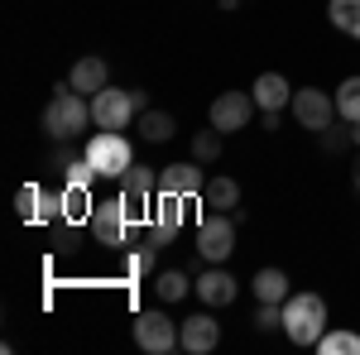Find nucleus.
Returning a JSON list of instances; mask_svg holds the SVG:
<instances>
[{"mask_svg":"<svg viewBox=\"0 0 360 355\" xmlns=\"http://www.w3.org/2000/svg\"><path fill=\"white\" fill-rule=\"evenodd\" d=\"M58 96L44 106V130H49V139H77L86 130V125H96L91 120V101H86L82 91H72V82H58L53 86Z\"/></svg>","mask_w":360,"mask_h":355,"instance_id":"1","label":"nucleus"},{"mask_svg":"<svg viewBox=\"0 0 360 355\" xmlns=\"http://www.w3.org/2000/svg\"><path fill=\"white\" fill-rule=\"evenodd\" d=\"M139 110H149V91H139V86H101L96 96H91V120H96V130H130L139 120Z\"/></svg>","mask_w":360,"mask_h":355,"instance_id":"2","label":"nucleus"},{"mask_svg":"<svg viewBox=\"0 0 360 355\" xmlns=\"http://www.w3.org/2000/svg\"><path fill=\"white\" fill-rule=\"evenodd\" d=\"M327 331V302L322 293H288L283 298V336L293 346H317Z\"/></svg>","mask_w":360,"mask_h":355,"instance_id":"3","label":"nucleus"},{"mask_svg":"<svg viewBox=\"0 0 360 355\" xmlns=\"http://www.w3.org/2000/svg\"><path fill=\"white\" fill-rule=\"evenodd\" d=\"M82 159L96 168L101 178H125V168L135 164V144L125 139V130H96V135L86 139Z\"/></svg>","mask_w":360,"mask_h":355,"instance_id":"4","label":"nucleus"},{"mask_svg":"<svg viewBox=\"0 0 360 355\" xmlns=\"http://www.w3.org/2000/svg\"><path fill=\"white\" fill-rule=\"evenodd\" d=\"M154 197H159V173L144 164H130L125 168V178H120V202H125V212H130V221H144L154 217Z\"/></svg>","mask_w":360,"mask_h":355,"instance_id":"5","label":"nucleus"},{"mask_svg":"<svg viewBox=\"0 0 360 355\" xmlns=\"http://www.w3.org/2000/svg\"><path fill=\"white\" fill-rule=\"evenodd\" d=\"M236 250V217L231 212H207L202 226H197V254L207 264H226Z\"/></svg>","mask_w":360,"mask_h":355,"instance_id":"6","label":"nucleus"},{"mask_svg":"<svg viewBox=\"0 0 360 355\" xmlns=\"http://www.w3.org/2000/svg\"><path fill=\"white\" fill-rule=\"evenodd\" d=\"M135 346L149 355H173L178 351V322L168 317V312H159V307H149V312H139L135 317Z\"/></svg>","mask_w":360,"mask_h":355,"instance_id":"7","label":"nucleus"},{"mask_svg":"<svg viewBox=\"0 0 360 355\" xmlns=\"http://www.w3.org/2000/svg\"><path fill=\"white\" fill-rule=\"evenodd\" d=\"M288 110H293V120H298L303 130L322 135V130L336 120V96H332V91H322V86H298Z\"/></svg>","mask_w":360,"mask_h":355,"instance_id":"8","label":"nucleus"},{"mask_svg":"<svg viewBox=\"0 0 360 355\" xmlns=\"http://www.w3.org/2000/svg\"><path fill=\"white\" fill-rule=\"evenodd\" d=\"M217 346H221V322H217L212 312H193V317H183V327H178V351L212 355Z\"/></svg>","mask_w":360,"mask_h":355,"instance_id":"9","label":"nucleus"},{"mask_svg":"<svg viewBox=\"0 0 360 355\" xmlns=\"http://www.w3.org/2000/svg\"><path fill=\"white\" fill-rule=\"evenodd\" d=\"M91 235H96V245H125V235H130V212H125V202L115 197V202H96V212H91Z\"/></svg>","mask_w":360,"mask_h":355,"instance_id":"10","label":"nucleus"},{"mask_svg":"<svg viewBox=\"0 0 360 355\" xmlns=\"http://www.w3.org/2000/svg\"><path fill=\"white\" fill-rule=\"evenodd\" d=\"M250 115H255V96L250 91H221L217 101H212V125L221 130V135H236V130H245Z\"/></svg>","mask_w":360,"mask_h":355,"instance_id":"11","label":"nucleus"},{"mask_svg":"<svg viewBox=\"0 0 360 355\" xmlns=\"http://www.w3.org/2000/svg\"><path fill=\"white\" fill-rule=\"evenodd\" d=\"M193 293L202 298V307H231V302H236V293H240V283L231 278V269H226V264H207V269L197 273Z\"/></svg>","mask_w":360,"mask_h":355,"instance_id":"12","label":"nucleus"},{"mask_svg":"<svg viewBox=\"0 0 360 355\" xmlns=\"http://www.w3.org/2000/svg\"><path fill=\"white\" fill-rule=\"evenodd\" d=\"M68 82H72V91H82V96H96L101 86H111V63H106L101 53H86V58L72 63Z\"/></svg>","mask_w":360,"mask_h":355,"instance_id":"13","label":"nucleus"},{"mask_svg":"<svg viewBox=\"0 0 360 355\" xmlns=\"http://www.w3.org/2000/svg\"><path fill=\"white\" fill-rule=\"evenodd\" d=\"M202 188H207V173H202V164H168L159 168V192H178V197H202Z\"/></svg>","mask_w":360,"mask_h":355,"instance_id":"14","label":"nucleus"},{"mask_svg":"<svg viewBox=\"0 0 360 355\" xmlns=\"http://www.w3.org/2000/svg\"><path fill=\"white\" fill-rule=\"evenodd\" d=\"M250 96H255V106H259V110L293 106V86H288V77H283V72H259V77H255V86H250Z\"/></svg>","mask_w":360,"mask_h":355,"instance_id":"15","label":"nucleus"},{"mask_svg":"<svg viewBox=\"0 0 360 355\" xmlns=\"http://www.w3.org/2000/svg\"><path fill=\"white\" fill-rule=\"evenodd\" d=\"M202 207H207V212H236V207H240V183L226 178V173L207 178V188H202Z\"/></svg>","mask_w":360,"mask_h":355,"instance_id":"16","label":"nucleus"},{"mask_svg":"<svg viewBox=\"0 0 360 355\" xmlns=\"http://www.w3.org/2000/svg\"><path fill=\"white\" fill-rule=\"evenodd\" d=\"M178 135V120L168 115V110H139V139L144 144H168V139Z\"/></svg>","mask_w":360,"mask_h":355,"instance_id":"17","label":"nucleus"},{"mask_svg":"<svg viewBox=\"0 0 360 355\" xmlns=\"http://www.w3.org/2000/svg\"><path fill=\"white\" fill-rule=\"evenodd\" d=\"M250 288H255V302H283L288 293H293V288H288V273L274 269V264L255 273V278H250Z\"/></svg>","mask_w":360,"mask_h":355,"instance_id":"18","label":"nucleus"},{"mask_svg":"<svg viewBox=\"0 0 360 355\" xmlns=\"http://www.w3.org/2000/svg\"><path fill=\"white\" fill-rule=\"evenodd\" d=\"M336 120H346V125L360 120V72L336 86Z\"/></svg>","mask_w":360,"mask_h":355,"instance_id":"19","label":"nucleus"},{"mask_svg":"<svg viewBox=\"0 0 360 355\" xmlns=\"http://www.w3.org/2000/svg\"><path fill=\"white\" fill-rule=\"evenodd\" d=\"M193 283H197V278H188L183 269H164V273H154V293H159L164 302H178L183 293H193Z\"/></svg>","mask_w":360,"mask_h":355,"instance_id":"20","label":"nucleus"},{"mask_svg":"<svg viewBox=\"0 0 360 355\" xmlns=\"http://www.w3.org/2000/svg\"><path fill=\"white\" fill-rule=\"evenodd\" d=\"M221 144H226V135L217 130V125L197 130V135H193V159H197V164H217V159H221Z\"/></svg>","mask_w":360,"mask_h":355,"instance_id":"21","label":"nucleus"},{"mask_svg":"<svg viewBox=\"0 0 360 355\" xmlns=\"http://www.w3.org/2000/svg\"><path fill=\"white\" fill-rule=\"evenodd\" d=\"M327 15H332V25L341 29V34L360 39V0H332V5H327Z\"/></svg>","mask_w":360,"mask_h":355,"instance_id":"22","label":"nucleus"},{"mask_svg":"<svg viewBox=\"0 0 360 355\" xmlns=\"http://www.w3.org/2000/svg\"><path fill=\"white\" fill-rule=\"evenodd\" d=\"M317 351L322 355H360V336L356 331H322Z\"/></svg>","mask_w":360,"mask_h":355,"instance_id":"23","label":"nucleus"},{"mask_svg":"<svg viewBox=\"0 0 360 355\" xmlns=\"http://www.w3.org/2000/svg\"><path fill=\"white\" fill-rule=\"evenodd\" d=\"M317 144H322L327 154H346V149H356V139H351V125H346V120H341V130H336V120H332V125L317 135Z\"/></svg>","mask_w":360,"mask_h":355,"instance_id":"24","label":"nucleus"},{"mask_svg":"<svg viewBox=\"0 0 360 355\" xmlns=\"http://www.w3.org/2000/svg\"><path fill=\"white\" fill-rule=\"evenodd\" d=\"M39 207H44V188H39V183H25V188H20V217L39 221Z\"/></svg>","mask_w":360,"mask_h":355,"instance_id":"25","label":"nucleus"},{"mask_svg":"<svg viewBox=\"0 0 360 355\" xmlns=\"http://www.w3.org/2000/svg\"><path fill=\"white\" fill-rule=\"evenodd\" d=\"M173 240H178V235H173V231H164L159 221H149V226H144V245L164 250V245H173Z\"/></svg>","mask_w":360,"mask_h":355,"instance_id":"26","label":"nucleus"},{"mask_svg":"<svg viewBox=\"0 0 360 355\" xmlns=\"http://www.w3.org/2000/svg\"><path fill=\"white\" fill-rule=\"evenodd\" d=\"M154 254H159L154 245H139L135 254H130V273H154Z\"/></svg>","mask_w":360,"mask_h":355,"instance_id":"27","label":"nucleus"},{"mask_svg":"<svg viewBox=\"0 0 360 355\" xmlns=\"http://www.w3.org/2000/svg\"><path fill=\"white\" fill-rule=\"evenodd\" d=\"M259 125H264V130L274 135L278 125H283V110H259Z\"/></svg>","mask_w":360,"mask_h":355,"instance_id":"28","label":"nucleus"},{"mask_svg":"<svg viewBox=\"0 0 360 355\" xmlns=\"http://www.w3.org/2000/svg\"><path fill=\"white\" fill-rule=\"evenodd\" d=\"M351 183H356V188H360V159H356V168H351Z\"/></svg>","mask_w":360,"mask_h":355,"instance_id":"29","label":"nucleus"},{"mask_svg":"<svg viewBox=\"0 0 360 355\" xmlns=\"http://www.w3.org/2000/svg\"><path fill=\"white\" fill-rule=\"evenodd\" d=\"M351 139H356V149H360V120H356V125H351Z\"/></svg>","mask_w":360,"mask_h":355,"instance_id":"30","label":"nucleus"}]
</instances>
